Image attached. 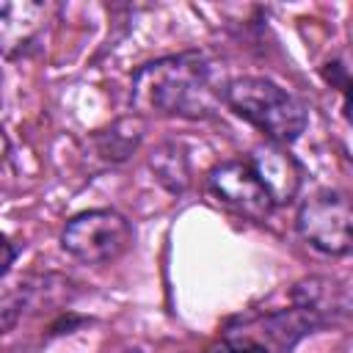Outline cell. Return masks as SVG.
I'll list each match as a JSON object with an SVG mask.
<instances>
[{
  "mask_svg": "<svg viewBox=\"0 0 353 353\" xmlns=\"http://www.w3.org/2000/svg\"><path fill=\"white\" fill-rule=\"evenodd\" d=\"M204 353H268V347L254 339H221L210 345Z\"/></svg>",
  "mask_w": 353,
  "mask_h": 353,
  "instance_id": "8",
  "label": "cell"
},
{
  "mask_svg": "<svg viewBox=\"0 0 353 353\" xmlns=\"http://www.w3.org/2000/svg\"><path fill=\"white\" fill-rule=\"evenodd\" d=\"M248 165L254 168L256 179L262 182L273 204L290 201L301 188V165L276 143H265L254 149Z\"/></svg>",
  "mask_w": 353,
  "mask_h": 353,
  "instance_id": "6",
  "label": "cell"
},
{
  "mask_svg": "<svg viewBox=\"0 0 353 353\" xmlns=\"http://www.w3.org/2000/svg\"><path fill=\"white\" fill-rule=\"evenodd\" d=\"M350 201L342 190H317L298 210L301 237L323 254H347L350 251Z\"/></svg>",
  "mask_w": 353,
  "mask_h": 353,
  "instance_id": "4",
  "label": "cell"
},
{
  "mask_svg": "<svg viewBox=\"0 0 353 353\" xmlns=\"http://www.w3.org/2000/svg\"><path fill=\"white\" fill-rule=\"evenodd\" d=\"M207 188L221 204L251 221H265L276 207L248 160H229L215 165L207 176Z\"/></svg>",
  "mask_w": 353,
  "mask_h": 353,
  "instance_id": "5",
  "label": "cell"
},
{
  "mask_svg": "<svg viewBox=\"0 0 353 353\" xmlns=\"http://www.w3.org/2000/svg\"><path fill=\"white\" fill-rule=\"evenodd\" d=\"M223 99L215 85L212 63L199 52H185L141 66L132 74V102L143 110L201 119L210 116Z\"/></svg>",
  "mask_w": 353,
  "mask_h": 353,
  "instance_id": "1",
  "label": "cell"
},
{
  "mask_svg": "<svg viewBox=\"0 0 353 353\" xmlns=\"http://www.w3.org/2000/svg\"><path fill=\"white\" fill-rule=\"evenodd\" d=\"M132 243V226L116 210H88L74 215L61 234V245L85 265H108Z\"/></svg>",
  "mask_w": 353,
  "mask_h": 353,
  "instance_id": "3",
  "label": "cell"
},
{
  "mask_svg": "<svg viewBox=\"0 0 353 353\" xmlns=\"http://www.w3.org/2000/svg\"><path fill=\"white\" fill-rule=\"evenodd\" d=\"M44 28V6L33 0H0V55H22Z\"/></svg>",
  "mask_w": 353,
  "mask_h": 353,
  "instance_id": "7",
  "label": "cell"
},
{
  "mask_svg": "<svg viewBox=\"0 0 353 353\" xmlns=\"http://www.w3.org/2000/svg\"><path fill=\"white\" fill-rule=\"evenodd\" d=\"M17 259V248L11 245V240L0 232V276H6L8 273V268H11V262Z\"/></svg>",
  "mask_w": 353,
  "mask_h": 353,
  "instance_id": "9",
  "label": "cell"
},
{
  "mask_svg": "<svg viewBox=\"0 0 353 353\" xmlns=\"http://www.w3.org/2000/svg\"><path fill=\"white\" fill-rule=\"evenodd\" d=\"M130 353H135V350H130Z\"/></svg>",
  "mask_w": 353,
  "mask_h": 353,
  "instance_id": "11",
  "label": "cell"
},
{
  "mask_svg": "<svg viewBox=\"0 0 353 353\" xmlns=\"http://www.w3.org/2000/svg\"><path fill=\"white\" fill-rule=\"evenodd\" d=\"M223 102L273 143H292L306 130V105L265 77H237L223 85Z\"/></svg>",
  "mask_w": 353,
  "mask_h": 353,
  "instance_id": "2",
  "label": "cell"
},
{
  "mask_svg": "<svg viewBox=\"0 0 353 353\" xmlns=\"http://www.w3.org/2000/svg\"><path fill=\"white\" fill-rule=\"evenodd\" d=\"M6 152H8V138H6V132L0 130V160L6 157Z\"/></svg>",
  "mask_w": 353,
  "mask_h": 353,
  "instance_id": "10",
  "label": "cell"
}]
</instances>
